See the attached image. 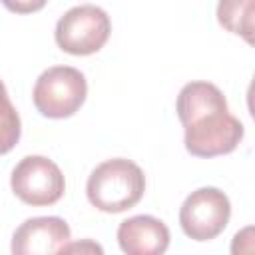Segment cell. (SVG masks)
<instances>
[{
    "mask_svg": "<svg viewBox=\"0 0 255 255\" xmlns=\"http://www.w3.org/2000/svg\"><path fill=\"white\" fill-rule=\"evenodd\" d=\"M72 251H90V253H102L104 249L100 247V245H96V243H92L90 239H86L84 243H66L62 249H60V253H72Z\"/></svg>",
    "mask_w": 255,
    "mask_h": 255,
    "instance_id": "12",
    "label": "cell"
},
{
    "mask_svg": "<svg viewBox=\"0 0 255 255\" xmlns=\"http://www.w3.org/2000/svg\"><path fill=\"white\" fill-rule=\"evenodd\" d=\"M185 149L195 157L231 153L243 139V124L229 114L223 92L209 82L185 84L175 102Z\"/></svg>",
    "mask_w": 255,
    "mask_h": 255,
    "instance_id": "1",
    "label": "cell"
},
{
    "mask_svg": "<svg viewBox=\"0 0 255 255\" xmlns=\"http://www.w3.org/2000/svg\"><path fill=\"white\" fill-rule=\"evenodd\" d=\"M145 191V175L137 163L114 157L100 163L88 177V201L104 213H122L139 203Z\"/></svg>",
    "mask_w": 255,
    "mask_h": 255,
    "instance_id": "2",
    "label": "cell"
},
{
    "mask_svg": "<svg viewBox=\"0 0 255 255\" xmlns=\"http://www.w3.org/2000/svg\"><path fill=\"white\" fill-rule=\"evenodd\" d=\"M253 14L255 0H219L217 4V22L247 44H253Z\"/></svg>",
    "mask_w": 255,
    "mask_h": 255,
    "instance_id": "9",
    "label": "cell"
},
{
    "mask_svg": "<svg viewBox=\"0 0 255 255\" xmlns=\"http://www.w3.org/2000/svg\"><path fill=\"white\" fill-rule=\"evenodd\" d=\"M88 96V82L84 74L72 66H52L44 70L32 92L36 110L44 118L64 120L74 116Z\"/></svg>",
    "mask_w": 255,
    "mask_h": 255,
    "instance_id": "3",
    "label": "cell"
},
{
    "mask_svg": "<svg viewBox=\"0 0 255 255\" xmlns=\"http://www.w3.org/2000/svg\"><path fill=\"white\" fill-rule=\"evenodd\" d=\"M231 217L229 197L217 187L191 191L179 209V225L193 241H211L227 227Z\"/></svg>",
    "mask_w": 255,
    "mask_h": 255,
    "instance_id": "6",
    "label": "cell"
},
{
    "mask_svg": "<svg viewBox=\"0 0 255 255\" xmlns=\"http://www.w3.org/2000/svg\"><path fill=\"white\" fill-rule=\"evenodd\" d=\"M112 32L106 10L94 4L70 8L56 24V44L72 56H90L104 48Z\"/></svg>",
    "mask_w": 255,
    "mask_h": 255,
    "instance_id": "4",
    "label": "cell"
},
{
    "mask_svg": "<svg viewBox=\"0 0 255 255\" xmlns=\"http://www.w3.org/2000/svg\"><path fill=\"white\" fill-rule=\"evenodd\" d=\"M20 133H22L20 116L8 98L4 82L0 80V155L14 149V145L20 141Z\"/></svg>",
    "mask_w": 255,
    "mask_h": 255,
    "instance_id": "10",
    "label": "cell"
},
{
    "mask_svg": "<svg viewBox=\"0 0 255 255\" xmlns=\"http://www.w3.org/2000/svg\"><path fill=\"white\" fill-rule=\"evenodd\" d=\"M10 187L22 203L44 207L62 199L66 181L64 173L52 159L44 155H26L12 169Z\"/></svg>",
    "mask_w": 255,
    "mask_h": 255,
    "instance_id": "5",
    "label": "cell"
},
{
    "mask_svg": "<svg viewBox=\"0 0 255 255\" xmlns=\"http://www.w3.org/2000/svg\"><path fill=\"white\" fill-rule=\"evenodd\" d=\"M118 243L128 255H161L169 247V229L153 215H133L120 223Z\"/></svg>",
    "mask_w": 255,
    "mask_h": 255,
    "instance_id": "8",
    "label": "cell"
},
{
    "mask_svg": "<svg viewBox=\"0 0 255 255\" xmlns=\"http://www.w3.org/2000/svg\"><path fill=\"white\" fill-rule=\"evenodd\" d=\"M48 0H2V4L14 14H32L46 6Z\"/></svg>",
    "mask_w": 255,
    "mask_h": 255,
    "instance_id": "11",
    "label": "cell"
},
{
    "mask_svg": "<svg viewBox=\"0 0 255 255\" xmlns=\"http://www.w3.org/2000/svg\"><path fill=\"white\" fill-rule=\"evenodd\" d=\"M70 241V227L62 217H30L12 235L14 255H48L60 253Z\"/></svg>",
    "mask_w": 255,
    "mask_h": 255,
    "instance_id": "7",
    "label": "cell"
}]
</instances>
